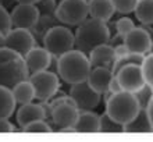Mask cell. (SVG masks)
Wrapping results in <instances>:
<instances>
[{
  "mask_svg": "<svg viewBox=\"0 0 153 142\" xmlns=\"http://www.w3.org/2000/svg\"><path fill=\"white\" fill-rule=\"evenodd\" d=\"M111 38V31L109 24L96 18H86L76 27L74 33V49L88 56L91 50L96 46L109 43Z\"/></svg>",
  "mask_w": 153,
  "mask_h": 142,
  "instance_id": "1",
  "label": "cell"
},
{
  "mask_svg": "<svg viewBox=\"0 0 153 142\" xmlns=\"http://www.w3.org/2000/svg\"><path fill=\"white\" fill-rule=\"evenodd\" d=\"M89 73L91 63L88 56L76 49L64 53L57 60V74L68 85L86 81Z\"/></svg>",
  "mask_w": 153,
  "mask_h": 142,
  "instance_id": "2",
  "label": "cell"
},
{
  "mask_svg": "<svg viewBox=\"0 0 153 142\" xmlns=\"http://www.w3.org/2000/svg\"><path fill=\"white\" fill-rule=\"evenodd\" d=\"M29 73L24 57L8 48H0V86L13 89L18 82L28 80Z\"/></svg>",
  "mask_w": 153,
  "mask_h": 142,
  "instance_id": "3",
  "label": "cell"
},
{
  "mask_svg": "<svg viewBox=\"0 0 153 142\" xmlns=\"http://www.w3.org/2000/svg\"><path fill=\"white\" fill-rule=\"evenodd\" d=\"M141 106L137 96L132 92L120 91L117 94H110L106 99V113L116 123L125 126L132 118L137 117Z\"/></svg>",
  "mask_w": 153,
  "mask_h": 142,
  "instance_id": "4",
  "label": "cell"
},
{
  "mask_svg": "<svg viewBox=\"0 0 153 142\" xmlns=\"http://www.w3.org/2000/svg\"><path fill=\"white\" fill-rule=\"evenodd\" d=\"M42 45L52 56L60 57L74 49V33L65 25H56L45 33Z\"/></svg>",
  "mask_w": 153,
  "mask_h": 142,
  "instance_id": "5",
  "label": "cell"
},
{
  "mask_svg": "<svg viewBox=\"0 0 153 142\" xmlns=\"http://www.w3.org/2000/svg\"><path fill=\"white\" fill-rule=\"evenodd\" d=\"M57 20L67 27H78L89 17L88 0H61L56 8Z\"/></svg>",
  "mask_w": 153,
  "mask_h": 142,
  "instance_id": "6",
  "label": "cell"
},
{
  "mask_svg": "<svg viewBox=\"0 0 153 142\" xmlns=\"http://www.w3.org/2000/svg\"><path fill=\"white\" fill-rule=\"evenodd\" d=\"M49 106L52 109L50 124H53L59 131H74V124L76 121L79 110L75 106L73 99L67 96L63 102Z\"/></svg>",
  "mask_w": 153,
  "mask_h": 142,
  "instance_id": "7",
  "label": "cell"
},
{
  "mask_svg": "<svg viewBox=\"0 0 153 142\" xmlns=\"http://www.w3.org/2000/svg\"><path fill=\"white\" fill-rule=\"evenodd\" d=\"M35 88V99L38 102H49L60 89V77L50 70L33 73L28 78Z\"/></svg>",
  "mask_w": 153,
  "mask_h": 142,
  "instance_id": "8",
  "label": "cell"
},
{
  "mask_svg": "<svg viewBox=\"0 0 153 142\" xmlns=\"http://www.w3.org/2000/svg\"><path fill=\"white\" fill-rule=\"evenodd\" d=\"M35 6L39 11V18H38V22L35 24V27L31 29V32L35 36L36 42L42 43V38L45 36V33L53 27L60 25L61 22L57 20L56 16V0H38Z\"/></svg>",
  "mask_w": 153,
  "mask_h": 142,
  "instance_id": "9",
  "label": "cell"
},
{
  "mask_svg": "<svg viewBox=\"0 0 153 142\" xmlns=\"http://www.w3.org/2000/svg\"><path fill=\"white\" fill-rule=\"evenodd\" d=\"M68 96L74 100L78 110H93L102 102V95L93 91L86 81L71 85Z\"/></svg>",
  "mask_w": 153,
  "mask_h": 142,
  "instance_id": "10",
  "label": "cell"
},
{
  "mask_svg": "<svg viewBox=\"0 0 153 142\" xmlns=\"http://www.w3.org/2000/svg\"><path fill=\"white\" fill-rule=\"evenodd\" d=\"M36 45H38L36 39H35V36L32 35V32L29 29L13 28L8 33H6L4 46L14 50V52L21 54L22 57Z\"/></svg>",
  "mask_w": 153,
  "mask_h": 142,
  "instance_id": "11",
  "label": "cell"
},
{
  "mask_svg": "<svg viewBox=\"0 0 153 142\" xmlns=\"http://www.w3.org/2000/svg\"><path fill=\"white\" fill-rule=\"evenodd\" d=\"M116 78L118 84L121 85V89L127 92L135 94L145 85V78L142 73V67L139 64H128L120 68L116 74Z\"/></svg>",
  "mask_w": 153,
  "mask_h": 142,
  "instance_id": "12",
  "label": "cell"
},
{
  "mask_svg": "<svg viewBox=\"0 0 153 142\" xmlns=\"http://www.w3.org/2000/svg\"><path fill=\"white\" fill-rule=\"evenodd\" d=\"M13 28L31 29L35 27L39 18V11L35 4H24L17 3L10 11Z\"/></svg>",
  "mask_w": 153,
  "mask_h": 142,
  "instance_id": "13",
  "label": "cell"
},
{
  "mask_svg": "<svg viewBox=\"0 0 153 142\" xmlns=\"http://www.w3.org/2000/svg\"><path fill=\"white\" fill-rule=\"evenodd\" d=\"M152 38L145 29H142L141 27H135L129 33L125 35L123 39V43L127 46L128 52L131 53H141V54H148L150 49V43H152Z\"/></svg>",
  "mask_w": 153,
  "mask_h": 142,
  "instance_id": "14",
  "label": "cell"
},
{
  "mask_svg": "<svg viewBox=\"0 0 153 142\" xmlns=\"http://www.w3.org/2000/svg\"><path fill=\"white\" fill-rule=\"evenodd\" d=\"M25 64L28 68L29 75L33 73H39L43 70H48L52 61V54L43 48V46H35L24 56Z\"/></svg>",
  "mask_w": 153,
  "mask_h": 142,
  "instance_id": "15",
  "label": "cell"
},
{
  "mask_svg": "<svg viewBox=\"0 0 153 142\" xmlns=\"http://www.w3.org/2000/svg\"><path fill=\"white\" fill-rule=\"evenodd\" d=\"M114 74L111 71V68H107V67H95V68H91V73L88 75V85L92 88L93 91H96L97 94H106L109 92V86L110 82L113 80Z\"/></svg>",
  "mask_w": 153,
  "mask_h": 142,
  "instance_id": "16",
  "label": "cell"
},
{
  "mask_svg": "<svg viewBox=\"0 0 153 142\" xmlns=\"http://www.w3.org/2000/svg\"><path fill=\"white\" fill-rule=\"evenodd\" d=\"M88 59H89V63H91V68H95V67L113 68V64L116 61L114 48L110 43L99 45L91 50V53L88 54Z\"/></svg>",
  "mask_w": 153,
  "mask_h": 142,
  "instance_id": "17",
  "label": "cell"
},
{
  "mask_svg": "<svg viewBox=\"0 0 153 142\" xmlns=\"http://www.w3.org/2000/svg\"><path fill=\"white\" fill-rule=\"evenodd\" d=\"M17 123L21 128H24L27 124L32 121H36V120H46V113H45V109L42 103H33V102H29V103H25V105H21V107L17 110L16 114Z\"/></svg>",
  "mask_w": 153,
  "mask_h": 142,
  "instance_id": "18",
  "label": "cell"
},
{
  "mask_svg": "<svg viewBox=\"0 0 153 142\" xmlns=\"http://www.w3.org/2000/svg\"><path fill=\"white\" fill-rule=\"evenodd\" d=\"M75 132H100L99 116L92 110H79L76 121L74 124Z\"/></svg>",
  "mask_w": 153,
  "mask_h": 142,
  "instance_id": "19",
  "label": "cell"
},
{
  "mask_svg": "<svg viewBox=\"0 0 153 142\" xmlns=\"http://www.w3.org/2000/svg\"><path fill=\"white\" fill-rule=\"evenodd\" d=\"M88 8L89 16L92 18L105 22H109L116 13L111 0H88Z\"/></svg>",
  "mask_w": 153,
  "mask_h": 142,
  "instance_id": "20",
  "label": "cell"
},
{
  "mask_svg": "<svg viewBox=\"0 0 153 142\" xmlns=\"http://www.w3.org/2000/svg\"><path fill=\"white\" fill-rule=\"evenodd\" d=\"M11 92L14 96V100L18 105H25V103L33 102V99H35V88L29 80H24V81L18 82L17 85H14Z\"/></svg>",
  "mask_w": 153,
  "mask_h": 142,
  "instance_id": "21",
  "label": "cell"
},
{
  "mask_svg": "<svg viewBox=\"0 0 153 142\" xmlns=\"http://www.w3.org/2000/svg\"><path fill=\"white\" fill-rule=\"evenodd\" d=\"M123 127H124V132H153L146 109H141L139 113L137 114V117L132 118L131 121Z\"/></svg>",
  "mask_w": 153,
  "mask_h": 142,
  "instance_id": "22",
  "label": "cell"
},
{
  "mask_svg": "<svg viewBox=\"0 0 153 142\" xmlns=\"http://www.w3.org/2000/svg\"><path fill=\"white\" fill-rule=\"evenodd\" d=\"M17 103L14 100L11 89L6 86H0V117L10 118L14 114Z\"/></svg>",
  "mask_w": 153,
  "mask_h": 142,
  "instance_id": "23",
  "label": "cell"
},
{
  "mask_svg": "<svg viewBox=\"0 0 153 142\" xmlns=\"http://www.w3.org/2000/svg\"><path fill=\"white\" fill-rule=\"evenodd\" d=\"M135 18L141 24H153V0H139L134 10Z\"/></svg>",
  "mask_w": 153,
  "mask_h": 142,
  "instance_id": "24",
  "label": "cell"
},
{
  "mask_svg": "<svg viewBox=\"0 0 153 142\" xmlns=\"http://www.w3.org/2000/svg\"><path fill=\"white\" fill-rule=\"evenodd\" d=\"M99 130L102 132H124V127L110 118L105 112L102 116H99Z\"/></svg>",
  "mask_w": 153,
  "mask_h": 142,
  "instance_id": "25",
  "label": "cell"
},
{
  "mask_svg": "<svg viewBox=\"0 0 153 142\" xmlns=\"http://www.w3.org/2000/svg\"><path fill=\"white\" fill-rule=\"evenodd\" d=\"M142 73L145 78V84L153 89V53H148L142 61Z\"/></svg>",
  "mask_w": 153,
  "mask_h": 142,
  "instance_id": "26",
  "label": "cell"
},
{
  "mask_svg": "<svg viewBox=\"0 0 153 142\" xmlns=\"http://www.w3.org/2000/svg\"><path fill=\"white\" fill-rule=\"evenodd\" d=\"M134 28H135V22H134L131 18H128V17H123L120 20H117L116 24H114L116 33L121 38V39H124L125 35L131 32Z\"/></svg>",
  "mask_w": 153,
  "mask_h": 142,
  "instance_id": "27",
  "label": "cell"
},
{
  "mask_svg": "<svg viewBox=\"0 0 153 142\" xmlns=\"http://www.w3.org/2000/svg\"><path fill=\"white\" fill-rule=\"evenodd\" d=\"M138 1H139V0H111L116 13H120V14L134 13Z\"/></svg>",
  "mask_w": 153,
  "mask_h": 142,
  "instance_id": "28",
  "label": "cell"
},
{
  "mask_svg": "<svg viewBox=\"0 0 153 142\" xmlns=\"http://www.w3.org/2000/svg\"><path fill=\"white\" fill-rule=\"evenodd\" d=\"M24 132H52L54 131L52 128V126L49 124L46 120H36V121H32L27 124V126L22 128Z\"/></svg>",
  "mask_w": 153,
  "mask_h": 142,
  "instance_id": "29",
  "label": "cell"
},
{
  "mask_svg": "<svg viewBox=\"0 0 153 142\" xmlns=\"http://www.w3.org/2000/svg\"><path fill=\"white\" fill-rule=\"evenodd\" d=\"M135 96H137L138 102H139V106H141V109H146L148 107V105H149L150 99H152L153 96V89L150 88L149 85H143L139 91H137L135 92Z\"/></svg>",
  "mask_w": 153,
  "mask_h": 142,
  "instance_id": "30",
  "label": "cell"
},
{
  "mask_svg": "<svg viewBox=\"0 0 153 142\" xmlns=\"http://www.w3.org/2000/svg\"><path fill=\"white\" fill-rule=\"evenodd\" d=\"M13 29L11 25V17H10V13L4 6L0 4V32H3L4 35L8 33Z\"/></svg>",
  "mask_w": 153,
  "mask_h": 142,
  "instance_id": "31",
  "label": "cell"
},
{
  "mask_svg": "<svg viewBox=\"0 0 153 142\" xmlns=\"http://www.w3.org/2000/svg\"><path fill=\"white\" fill-rule=\"evenodd\" d=\"M16 130H17L16 126L8 118L0 117V132H13V131H16Z\"/></svg>",
  "mask_w": 153,
  "mask_h": 142,
  "instance_id": "32",
  "label": "cell"
},
{
  "mask_svg": "<svg viewBox=\"0 0 153 142\" xmlns=\"http://www.w3.org/2000/svg\"><path fill=\"white\" fill-rule=\"evenodd\" d=\"M114 48V56H116V60L117 59H121V57H124L125 54H128V49H127V46L121 42V43H118V45L113 46Z\"/></svg>",
  "mask_w": 153,
  "mask_h": 142,
  "instance_id": "33",
  "label": "cell"
},
{
  "mask_svg": "<svg viewBox=\"0 0 153 142\" xmlns=\"http://www.w3.org/2000/svg\"><path fill=\"white\" fill-rule=\"evenodd\" d=\"M121 89V85L118 84V81H117L116 75L113 77V80H111V82H110V86H109V92L110 94H117V92H120Z\"/></svg>",
  "mask_w": 153,
  "mask_h": 142,
  "instance_id": "34",
  "label": "cell"
},
{
  "mask_svg": "<svg viewBox=\"0 0 153 142\" xmlns=\"http://www.w3.org/2000/svg\"><path fill=\"white\" fill-rule=\"evenodd\" d=\"M146 113H148V117H149L150 124H152V128H153V96H152V99H150L148 107H146Z\"/></svg>",
  "mask_w": 153,
  "mask_h": 142,
  "instance_id": "35",
  "label": "cell"
},
{
  "mask_svg": "<svg viewBox=\"0 0 153 142\" xmlns=\"http://www.w3.org/2000/svg\"><path fill=\"white\" fill-rule=\"evenodd\" d=\"M139 27H141L142 29H145L146 32H148V33H149V35H150V38H152V39H153V28H152V27H150V25H148V24H141V25H139Z\"/></svg>",
  "mask_w": 153,
  "mask_h": 142,
  "instance_id": "36",
  "label": "cell"
},
{
  "mask_svg": "<svg viewBox=\"0 0 153 142\" xmlns=\"http://www.w3.org/2000/svg\"><path fill=\"white\" fill-rule=\"evenodd\" d=\"M38 0H16V3H24V4H36Z\"/></svg>",
  "mask_w": 153,
  "mask_h": 142,
  "instance_id": "37",
  "label": "cell"
},
{
  "mask_svg": "<svg viewBox=\"0 0 153 142\" xmlns=\"http://www.w3.org/2000/svg\"><path fill=\"white\" fill-rule=\"evenodd\" d=\"M4 42H6V35L0 32V48H4Z\"/></svg>",
  "mask_w": 153,
  "mask_h": 142,
  "instance_id": "38",
  "label": "cell"
},
{
  "mask_svg": "<svg viewBox=\"0 0 153 142\" xmlns=\"http://www.w3.org/2000/svg\"><path fill=\"white\" fill-rule=\"evenodd\" d=\"M149 53H153V41H152V43H150V49H149Z\"/></svg>",
  "mask_w": 153,
  "mask_h": 142,
  "instance_id": "39",
  "label": "cell"
}]
</instances>
